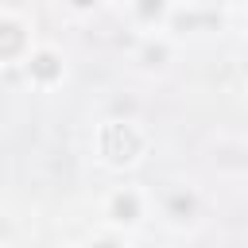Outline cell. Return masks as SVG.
<instances>
[{
  "mask_svg": "<svg viewBox=\"0 0 248 248\" xmlns=\"http://www.w3.org/2000/svg\"><path fill=\"white\" fill-rule=\"evenodd\" d=\"M116 213H120V221H132V213H136V202H132V198H120V202H116Z\"/></svg>",
  "mask_w": 248,
  "mask_h": 248,
  "instance_id": "cell-2",
  "label": "cell"
},
{
  "mask_svg": "<svg viewBox=\"0 0 248 248\" xmlns=\"http://www.w3.org/2000/svg\"><path fill=\"white\" fill-rule=\"evenodd\" d=\"M74 4H93V0H74Z\"/></svg>",
  "mask_w": 248,
  "mask_h": 248,
  "instance_id": "cell-4",
  "label": "cell"
},
{
  "mask_svg": "<svg viewBox=\"0 0 248 248\" xmlns=\"http://www.w3.org/2000/svg\"><path fill=\"white\" fill-rule=\"evenodd\" d=\"M105 151H108V159H132L136 155V136L128 132V128H120V124H112L108 132H105Z\"/></svg>",
  "mask_w": 248,
  "mask_h": 248,
  "instance_id": "cell-1",
  "label": "cell"
},
{
  "mask_svg": "<svg viewBox=\"0 0 248 248\" xmlns=\"http://www.w3.org/2000/svg\"><path fill=\"white\" fill-rule=\"evenodd\" d=\"M35 70H39L43 78H50V74H54V58H50V54H43V58H35Z\"/></svg>",
  "mask_w": 248,
  "mask_h": 248,
  "instance_id": "cell-3",
  "label": "cell"
}]
</instances>
